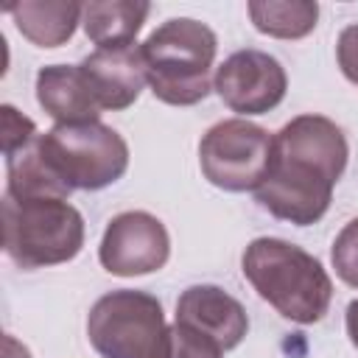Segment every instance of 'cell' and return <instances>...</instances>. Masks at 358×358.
Listing matches in <instances>:
<instances>
[{
  "instance_id": "6da1fadb",
  "label": "cell",
  "mask_w": 358,
  "mask_h": 358,
  "mask_svg": "<svg viewBox=\"0 0 358 358\" xmlns=\"http://www.w3.org/2000/svg\"><path fill=\"white\" fill-rule=\"evenodd\" d=\"M347 137L322 115H299L271 140V159L255 196L271 215L308 227L327 207L347 168Z\"/></svg>"
},
{
  "instance_id": "7a4b0ae2",
  "label": "cell",
  "mask_w": 358,
  "mask_h": 358,
  "mask_svg": "<svg viewBox=\"0 0 358 358\" xmlns=\"http://www.w3.org/2000/svg\"><path fill=\"white\" fill-rule=\"evenodd\" d=\"M243 277L277 313L296 324L319 322L333 299V282L322 263L280 238H257L246 246Z\"/></svg>"
},
{
  "instance_id": "3957f363",
  "label": "cell",
  "mask_w": 358,
  "mask_h": 358,
  "mask_svg": "<svg viewBox=\"0 0 358 358\" xmlns=\"http://www.w3.org/2000/svg\"><path fill=\"white\" fill-rule=\"evenodd\" d=\"M215 48V34L199 20L162 22L140 45L151 92L171 106H190L207 98Z\"/></svg>"
},
{
  "instance_id": "277c9868",
  "label": "cell",
  "mask_w": 358,
  "mask_h": 358,
  "mask_svg": "<svg viewBox=\"0 0 358 358\" xmlns=\"http://www.w3.org/2000/svg\"><path fill=\"white\" fill-rule=\"evenodd\" d=\"M84 243V218L64 199H3V249L22 268L73 260Z\"/></svg>"
},
{
  "instance_id": "5b68a950",
  "label": "cell",
  "mask_w": 358,
  "mask_h": 358,
  "mask_svg": "<svg viewBox=\"0 0 358 358\" xmlns=\"http://www.w3.org/2000/svg\"><path fill=\"white\" fill-rule=\"evenodd\" d=\"M87 336L103 358H171V327L162 305L143 291L101 296L87 319Z\"/></svg>"
},
{
  "instance_id": "8992f818",
  "label": "cell",
  "mask_w": 358,
  "mask_h": 358,
  "mask_svg": "<svg viewBox=\"0 0 358 358\" xmlns=\"http://www.w3.org/2000/svg\"><path fill=\"white\" fill-rule=\"evenodd\" d=\"M39 148L70 190H101L129 168L126 140L101 120L56 123L48 134H39Z\"/></svg>"
},
{
  "instance_id": "52a82bcc",
  "label": "cell",
  "mask_w": 358,
  "mask_h": 358,
  "mask_svg": "<svg viewBox=\"0 0 358 358\" xmlns=\"http://www.w3.org/2000/svg\"><path fill=\"white\" fill-rule=\"evenodd\" d=\"M271 134L243 117L215 123L199 143L201 173L210 185L232 193L257 190L271 159Z\"/></svg>"
},
{
  "instance_id": "ba28073f",
  "label": "cell",
  "mask_w": 358,
  "mask_h": 358,
  "mask_svg": "<svg viewBox=\"0 0 358 358\" xmlns=\"http://www.w3.org/2000/svg\"><path fill=\"white\" fill-rule=\"evenodd\" d=\"M171 238L159 218L143 210L120 213L109 221L101 238V266L117 277H140L159 271L168 263Z\"/></svg>"
},
{
  "instance_id": "9c48e42d",
  "label": "cell",
  "mask_w": 358,
  "mask_h": 358,
  "mask_svg": "<svg viewBox=\"0 0 358 358\" xmlns=\"http://www.w3.org/2000/svg\"><path fill=\"white\" fill-rule=\"evenodd\" d=\"M218 98L241 115H263L285 98V70L282 64L263 50H238L215 73Z\"/></svg>"
},
{
  "instance_id": "30bf717a",
  "label": "cell",
  "mask_w": 358,
  "mask_h": 358,
  "mask_svg": "<svg viewBox=\"0 0 358 358\" xmlns=\"http://www.w3.org/2000/svg\"><path fill=\"white\" fill-rule=\"evenodd\" d=\"M78 70L98 109L112 112L131 106L140 98L143 84L148 81L143 50L137 45L98 48L78 64Z\"/></svg>"
},
{
  "instance_id": "8fae6325",
  "label": "cell",
  "mask_w": 358,
  "mask_h": 358,
  "mask_svg": "<svg viewBox=\"0 0 358 358\" xmlns=\"http://www.w3.org/2000/svg\"><path fill=\"white\" fill-rule=\"evenodd\" d=\"M176 322L213 338L221 350L238 347L249 330L243 305L215 285L187 288L176 302Z\"/></svg>"
},
{
  "instance_id": "7c38bea8",
  "label": "cell",
  "mask_w": 358,
  "mask_h": 358,
  "mask_svg": "<svg viewBox=\"0 0 358 358\" xmlns=\"http://www.w3.org/2000/svg\"><path fill=\"white\" fill-rule=\"evenodd\" d=\"M36 101L56 123H90L101 115L81 70L73 64L42 67L36 73Z\"/></svg>"
},
{
  "instance_id": "4fadbf2b",
  "label": "cell",
  "mask_w": 358,
  "mask_h": 358,
  "mask_svg": "<svg viewBox=\"0 0 358 358\" xmlns=\"http://www.w3.org/2000/svg\"><path fill=\"white\" fill-rule=\"evenodd\" d=\"M3 8L14 17L17 31L39 48H59L67 42L84 11V6L73 0H20Z\"/></svg>"
},
{
  "instance_id": "5bb4252c",
  "label": "cell",
  "mask_w": 358,
  "mask_h": 358,
  "mask_svg": "<svg viewBox=\"0 0 358 358\" xmlns=\"http://www.w3.org/2000/svg\"><path fill=\"white\" fill-rule=\"evenodd\" d=\"M151 6L143 0H106V3H84L81 25L87 36L98 48H120L134 45L137 31L143 28Z\"/></svg>"
},
{
  "instance_id": "9a60e30c",
  "label": "cell",
  "mask_w": 358,
  "mask_h": 358,
  "mask_svg": "<svg viewBox=\"0 0 358 358\" xmlns=\"http://www.w3.org/2000/svg\"><path fill=\"white\" fill-rule=\"evenodd\" d=\"M8 162V190L6 196L17 201H31V199H67L73 190L53 173L48 159L42 157L39 137L31 140L28 145L17 148L14 154L6 157Z\"/></svg>"
},
{
  "instance_id": "2e32d148",
  "label": "cell",
  "mask_w": 358,
  "mask_h": 358,
  "mask_svg": "<svg viewBox=\"0 0 358 358\" xmlns=\"http://www.w3.org/2000/svg\"><path fill=\"white\" fill-rule=\"evenodd\" d=\"M249 17L260 34L277 39H299L316 28L319 6L310 0H252Z\"/></svg>"
},
{
  "instance_id": "e0dca14e",
  "label": "cell",
  "mask_w": 358,
  "mask_h": 358,
  "mask_svg": "<svg viewBox=\"0 0 358 358\" xmlns=\"http://www.w3.org/2000/svg\"><path fill=\"white\" fill-rule=\"evenodd\" d=\"M330 257H333L336 274H338L347 285L358 288V218H352V221L338 232Z\"/></svg>"
},
{
  "instance_id": "ac0fdd59",
  "label": "cell",
  "mask_w": 358,
  "mask_h": 358,
  "mask_svg": "<svg viewBox=\"0 0 358 358\" xmlns=\"http://www.w3.org/2000/svg\"><path fill=\"white\" fill-rule=\"evenodd\" d=\"M0 134H3V154L6 157L39 137L34 120L25 117L22 112H17L11 103H3L0 106Z\"/></svg>"
},
{
  "instance_id": "d6986e66",
  "label": "cell",
  "mask_w": 358,
  "mask_h": 358,
  "mask_svg": "<svg viewBox=\"0 0 358 358\" xmlns=\"http://www.w3.org/2000/svg\"><path fill=\"white\" fill-rule=\"evenodd\" d=\"M171 336H173L171 358H221V352H224L213 338H207L199 330L179 324V322L171 327Z\"/></svg>"
},
{
  "instance_id": "ffe728a7",
  "label": "cell",
  "mask_w": 358,
  "mask_h": 358,
  "mask_svg": "<svg viewBox=\"0 0 358 358\" xmlns=\"http://www.w3.org/2000/svg\"><path fill=\"white\" fill-rule=\"evenodd\" d=\"M338 67L352 84H358V22L347 25L338 36Z\"/></svg>"
},
{
  "instance_id": "44dd1931",
  "label": "cell",
  "mask_w": 358,
  "mask_h": 358,
  "mask_svg": "<svg viewBox=\"0 0 358 358\" xmlns=\"http://www.w3.org/2000/svg\"><path fill=\"white\" fill-rule=\"evenodd\" d=\"M347 336H350L352 347L358 350V299L347 305Z\"/></svg>"
},
{
  "instance_id": "7402d4cb",
  "label": "cell",
  "mask_w": 358,
  "mask_h": 358,
  "mask_svg": "<svg viewBox=\"0 0 358 358\" xmlns=\"http://www.w3.org/2000/svg\"><path fill=\"white\" fill-rule=\"evenodd\" d=\"M3 350H6V358H31V352L14 336H6L3 338Z\"/></svg>"
}]
</instances>
